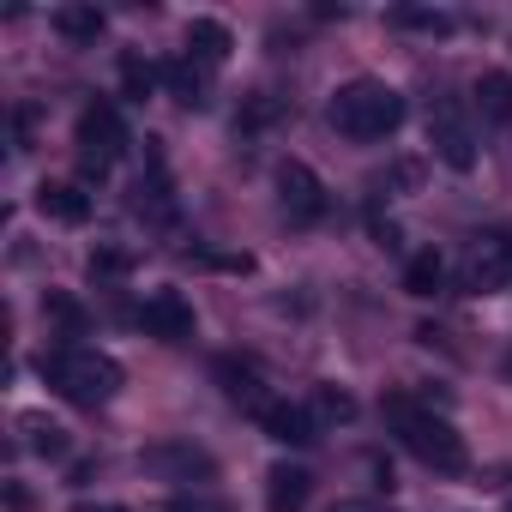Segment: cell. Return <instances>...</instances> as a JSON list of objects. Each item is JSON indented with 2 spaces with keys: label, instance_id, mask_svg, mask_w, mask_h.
Returning <instances> with one entry per match:
<instances>
[{
  "label": "cell",
  "instance_id": "cell-9",
  "mask_svg": "<svg viewBox=\"0 0 512 512\" xmlns=\"http://www.w3.org/2000/svg\"><path fill=\"white\" fill-rule=\"evenodd\" d=\"M217 386H223V398H229L235 410H247L253 422H266V410L278 404V398L266 392V374L253 368V362H241V356H217Z\"/></svg>",
  "mask_w": 512,
  "mask_h": 512
},
{
  "label": "cell",
  "instance_id": "cell-11",
  "mask_svg": "<svg viewBox=\"0 0 512 512\" xmlns=\"http://www.w3.org/2000/svg\"><path fill=\"white\" fill-rule=\"evenodd\" d=\"M314 500V476L302 464H272L266 470V512H308Z\"/></svg>",
  "mask_w": 512,
  "mask_h": 512
},
{
  "label": "cell",
  "instance_id": "cell-26",
  "mask_svg": "<svg viewBox=\"0 0 512 512\" xmlns=\"http://www.w3.org/2000/svg\"><path fill=\"white\" fill-rule=\"evenodd\" d=\"M392 25H404V31H434V37H446V31H452V19H446V13H434V7H398V13H392Z\"/></svg>",
  "mask_w": 512,
  "mask_h": 512
},
{
  "label": "cell",
  "instance_id": "cell-14",
  "mask_svg": "<svg viewBox=\"0 0 512 512\" xmlns=\"http://www.w3.org/2000/svg\"><path fill=\"white\" fill-rule=\"evenodd\" d=\"M229 49H235V37H229L223 19H193V25H187V61H199V67H223Z\"/></svg>",
  "mask_w": 512,
  "mask_h": 512
},
{
  "label": "cell",
  "instance_id": "cell-6",
  "mask_svg": "<svg viewBox=\"0 0 512 512\" xmlns=\"http://www.w3.org/2000/svg\"><path fill=\"white\" fill-rule=\"evenodd\" d=\"M428 145H434V157H440L446 169H458V175L476 169V127L464 121V109H458L452 97H440V103L428 109Z\"/></svg>",
  "mask_w": 512,
  "mask_h": 512
},
{
  "label": "cell",
  "instance_id": "cell-25",
  "mask_svg": "<svg viewBox=\"0 0 512 512\" xmlns=\"http://www.w3.org/2000/svg\"><path fill=\"white\" fill-rule=\"evenodd\" d=\"M422 175H428V163H422V157H398V163L380 175V187H386V193H416V187H422Z\"/></svg>",
  "mask_w": 512,
  "mask_h": 512
},
{
  "label": "cell",
  "instance_id": "cell-23",
  "mask_svg": "<svg viewBox=\"0 0 512 512\" xmlns=\"http://www.w3.org/2000/svg\"><path fill=\"white\" fill-rule=\"evenodd\" d=\"M121 85H127L133 103H145V97L163 85V67H151V61H139V55H121Z\"/></svg>",
  "mask_w": 512,
  "mask_h": 512
},
{
  "label": "cell",
  "instance_id": "cell-8",
  "mask_svg": "<svg viewBox=\"0 0 512 512\" xmlns=\"http://www.w3.org/2000/svg\"><path fill=\"white\" fill-rule=\"evenodd\" d=\"M278 205H284V217L290 223H320L326 217V187H320V175L308 169V163H278Z\"/></svg>",
  "mask_w": 512,
  "mask_h": 512
},
{
  "label": "cell",
  "instance_id": "cell-18",
  "mask_svg": "<svg viewBox=\"0 0 512 512\" xmlns=\"http://www.w3.org/2000/svg\"><path fill=\"white\" fill-rule=\"evenodd\" d=\"M133 266H139V253L121 247V241H97V247H91V260H85L91 284H115V278H127Z\"/></svg>",
  "mask_w": 512,
  "mask_h": 512
},
{
  "label": "cell",
  "instance_id": "cell-5",
  "mask_svg": "<svg viewBox=\"0 0 512 512\" xmlns=\"http://www.w3.org/2000/svg\"><path fill=\"white\" fill-rule=\"evenodd\" d=\"M127 145H133V139H127L115 103H85V109H79V163H85L91 181H103V175L127 157Z\"/></svg>",
  "mask_w": 512,
  "mask_h": 512
},
{
  "label": "cell",
  "instance_id": "cell-22",
  "mask_svg": "<svg viewBox=\"0 0 512 512\" xmlns=\"http://www.w3.org/2000/svg\"><path fill=\"white\" fill-rule=\"evenodd\" d=\"M308 410H314V422L326 428V422H350V416H356V398H350L344 386H314Z\"/></svg>",
  "mask_w": 512,
  "mask_h": 512
},
{
  "label": "cell",
  "instance_id": "cell-27",
  "mask_svg": "<svg viewBox=\"0 0 512 512\" xmlns=\"http://www.w3.org/2000/svg\"><path fill=\"white\" fill-rule=\"evenodd\" d=\"M187 260H199V266H211V272H253V253H217V247H193Z\"/></svg>",
  "mask_w": 512,
  "mask_h": 512
},
{
  "label": "cell",
  "instance_id": "cell-16",
  "mask_svg": "<svg viewBox=\"0 0 512 512\" xmlns=\"http://www.w3.org/2000/svg\"><path fill=\"white\" fill-rule=\"evenodd\" d=\"M446 290V260L434 247H422V253H410V266H404V296H416V302H428V296H440Z\"/></svg>",
  "mask_w": 512,
  "mask_h": 512
},
{
  "label": "cell",
  "instance_id": "cell-13",
  "mask_svg": "<svg viewBox=\"0 0 512 512\" xmlns=\"http://www.w3.org/2000/svg\"><path fill=\"white\" fill-rule=\"evenodd\" d=\"M37 211H43L49 223H85V217H91V193H85L79 181H43V187H37Z\"/></svg>",
  "mask_w": 512,
  "mask_h": 512
},
{
  "label": "cell",
  "instance_id": "cell-32",
  "mask_svg": "<svg viewBox=\"0 0 512 512\" xmlns=\"http://www.w3.org/2000/svg\"><path fill=\"white\" fill-rule=\"evenodd\" d=\"M79 512H127V506H79Z\"/></svg>",
  "mask_w": 512,
  "mask_h": 512
},
{
  "label": "cell",
  "instance_id": "cell-1",
  "mask_svg": "<svg viewBox=\"0 0 512 512\" xmlns=\"http://www.w3.org/2000/svg\"><path fill=\"white\" fill-rule=\"evenodd\" d=\"M386 422H392L398 446H404L416 464H428V470H440V476H458V470L470 464L464 434H458L446 416H434L428 404H416V398H404V392H386Z\"/></svg>",
  "mask_w": 512,
  "mask_h": 512
},
{
  "label": "cell",
  "instance_id": "cell-15",
  "mask_svg": "<svg viewBox=\"0 0 512 512\" xmlns=\"http://www.w3.org/2000/svg\"><path fill=\"white\" fill-rule=\"evenodd\" d=\"M19 434H25V446L43 452V458H67V452H73L67 428H61L55 416H43V410H25V416H19Z\"/></svg>",
  "mask_w": 512,
  "mask_h": 512
},
{
  "label": "cell",
  "instance_id": "cell-24",
  "mask_svg": "<svg viewBox=\"0 0 512 512\" xmlns=\"http://www.w3.org/2000/svg\"><path fill=\"white\" fill-rule=\"evenodd\" d=\"M43 314H49L67 338H79V332H85V308H79L73 296H61V290H49V296H43Z\"/></svg>",
  "mask_w": 512,
  "mask_h": 512
},
{
  "label": "cell",
  "instance_id": "cell-31",
  "mask_svg": "<svg viewBox=\"0 0 512 512\" xmlns=\"http://www.w3.org/2000/svg\"><path fill=\"white\" fill-rule=\"evenodd\" d=\"M332 512H380V506H374V500H338Z\"/></svg>",
  "mask_w": 512,
  "mask_h": 512
},
{
  "label": "cell",
  "instance_id": "cell-28",
  "mask_svg": "<svg viewBox=\"0 0 512 512\" xmlns=\"http://www.w3.org/2000/svg\"><path fill=\"white\" fill-rule=\"evenodd\" d=\"M163 512H235L229 500H205V494H175Z\"/></svg>",
  "mask_w": 512,
  "mask_h": 512
},
{
  "label": "cell",
  "instance_id": "cell-17",
  "mask_svg": "<svg viewBox=\"0 0 512 512\" xmlns=\"http://www.w3.org/2000/svg\"><path fill=\"white\" fill-rule=\"evenodd\" d=\"M163 85H169V97L181 103V109H205V67L199 61H163Z\"/></svg>",
  "mask_w": 512,
  "mask_h": 512
},
{
  "label": "cell",
  "instance_id": "cell-30",
  "mask_svg": "<svg viewBox=\"0 0 512 512\" xmlns=\"http://www.w3.org/2000/svg\"><path fill=\"white\" fill-rule=\"evenodd\" d=\"M7 512H31V494L19 482H7Z\"/></svg>",
  "mask_w": 512,
  "mask_h": 512
},
{
  "label": "cell",
  "instance_id": "cell-7",
  "mask_svg": "<svg viewBox=\"0 0 512 512\" xmlns=\"http://www.w3.org/2000/svg\"><path fill=\"white\" fill-rule=\"evenodd\" d=\"M139 470H151L163 482H193V488L217 482V458L205 446H193V440H157V446H145L139 452Z\"/></svg>",
  "mask_w": 512,
  "mask_h": 512
},
{
  "label": "cell",
  "instance_id": "cell-33",
  "mask_svg": "<svg viewBox=\"0 0 512 512\" xmlns=\"http://www.w3.org/2000/svg\"><path fill=\"white\" fill-rule=\"evenodd\" d=\"M506 380H512V350H506Z\"/></svg>",
  "mask_w": 512,
  "mask_h": 512
},
{
  "label": "cell",
  "instance_id": "cell-2",
  "mask_svg": "<svg viewBox=\"0 0 512 512\" xmlns=\"http://www.w3.org/2000/svg\"><path fill=\"white\" fill-rule=\"evenodd\" d=\"M404 115H410V109H404V91L386 85V79H350V85H338L332 103H326V121H332L344 139H356V145H374V139L398 133Z\"/></svg>",
  "mask_w": 512,
  "mask_h": 512
},
{
  "label": "cell",
  "instance_id": "cell-19",
  "mask_svg": "<svg viewBox=\"0 0 512 512\" xmlns=\"http://www.w3.org/2000/svg\"><path fill=\"white\" fill-rule=\"evenodd\" d=\"M290 115V103L284 97H272V91H253V97H241V109H235V127L241 133H266V127H278Z\"/></svg>",
  "mask_w": 512,
  "mask_h": 512
},
{
  "label": "cell",
  "instance_id": "cell-3",
  "mask_svg": "<svg viewBox=\"0 0 512 512\" xmlns=\"http://www.w3.org/2000/svg\"><path fill=\"white\" fill-rule=\"evenodd\" d=\"M37 374L67 398V404H79V410H97V404H109L115 392H121V362L115 356H103V350H79V344H61V350H43V362H37Z\"/></svg>",
  "mask_w": 512,
  "mask_h": 512
},
{
  "label": "cell",
  "instance_id": "cell-21",
  "mask_svg": "<svg viewBox=\"0 0 512 512\" xmlns=\"http://www.w3.org/2000/svg\"><path fill=\"white\" fill-rule=\"evenodd\" d=\"M476 109L488 121H512V73H482L476 79Z\"/></svg>",
  "mask_w": 512,
  "mask_h": 512
},
{
  "label": "cell",
  "instance_id": "cell-20",
  "mask_svg": "<svg viewBox=\"0 0 512 512\" xmlns=\"http://www.w3.org/2000/svg\"><path fill=\"white\" fill-rule=\"evenodd\" d=\"M55 31H61L67 43H97V37H103V13L85 7V0H67V7H55Z\"/></svg>",
  "mask_w": 512,
  "mask_h": 512
},
{
  "label": "cell",
  "instance_id": "cell-4",
  "mask_svg": "<svg viewBox=\"0 0 512 512\" xmlns=\"http://www.w3.org/2000/svg\"><path fill=\"white\" fill-rule=\"evenodd\" d=\"M512 284V229H476L458 253V290L464 296H494Z\"/></svg>",
  "mask_w": 512,
  "mask_h": 512
},
{
  "label": "cell",
  "instance_id": "cell-29",
  "mask_svg": "<svg viewBox=\"0 0 512 512\" xmlns=\"http://www.w3.org/2000/svg\"><path fill=\"white\" fill-rule=\"evenodd\" d=\"M368 229H374V241H380L386 253H398V223H386V217H374Z\"/></svg>",
  "mask_w": 512,
  "mask_h": 512
},
{
  "label": "cell",
  "instance_id": "cell-34",
  "mask_svg": "<svg viewBox=\"0 0 512 512\" xmlns=\"http://www.w3.org/2000/svg\"><path fill=\"white\" fill-rule=\"evenodd\" d=\"M506 512H512V500H506Z\"/></svg>",
  "mask_w": 512,
  "mask_h": 512
},
{
  "label": "cell",
  "instance_id": "cell-12",
  "mask_svg": "<svg viewBox=\"0 0 512 512\" xmlns=\"http://www.w3.org/2000/svg\"><path fill=\"white\" fill-rule=\"evenodd\" d=\"M260 428H266L278 446H314V440H320V422H314V410H308V404H284V398L266 410V422H260Z\"/></svg>",
  "mask_w": 512,
  "mask_h": 512
},
{
  "label": "cell",
  "instance_id": "cell-10",
  "mask_svg": "<svg viewBox=\"0 0 512 512\" xmlns=\"http://www.w3.org/2000/svg\"><path fill=\"white\" fill-rule=\"evenodd\" d=\"M139 326H145V338L187 344V338H193V302H187L181 290H151L145 308H139Z\"/></svg>",
  "mask_w": 512,
  "mask_h": 512
}]
</instances>
